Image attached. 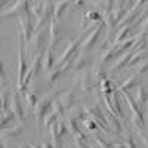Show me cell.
<instances>
[{"label":"cell","instance_id":"5b68a950","mask_svg":"<svg viewBox=\"0 0 148 148\" xmlns=\"http://www.w3.org/2000/svg\"><path fill=\"white\" fill-rule=\"evenodd\" d=\"M12 113H14V116L18 117V119H22V117H24V114H22V107H21V104H19L18 95H15V96H14V101H12Z\"/></svg>","mask_w":148,"mask_h":148},{"label":"cell","instance_id":"30bf717a","mask_svg":"<svg viewBox=\"0 0 148 148\" xmlns=\"http://www.w3.org/2000/svg\"><path fill=\"white\" fill-rule=\"evenodd\" d=\"M52 51H53L52 47H49L47 51H46V58H45V64H43L46 71L51 70V65H52Z\"/></svg>","mask_w":148,"mask_h":148},{"label":"cell","instance_id":"277c9868","mask_svg":"<svg viewBox=\"0 0 148 148\" xmlns=\"http://www.w3.org/2000/svg\"><path fill=\"white\" fill-rule=\"evenodd\" d=\"M99 31H101V25H96V27H95V30H93V33H92L90 36L86 37V40L82 43V52H83V51H86V49H89V47L95 43L93 40H96V37H98V34H99Z\"/></svg>","mask_w":148,"mask_h":148},{"label":"cell","instance_id":"8992f818","mask_svg":"<svg viewBox=\"0 0 148 148\" xmlns=\"http://www.w3.org/2000/svg\"><path fill=\"white\" fill-rule=\"evenodd\" d=\"M21 25H22V30H24V36H25V43L30 42V36H31V22L30 19L27 18H21Z\"/></svg>","mask_w":148,"mask_h":148},{"label":"cell","instance_id":"7c38bea8","mask_svg":"<svg viewBox=\"0 0 148 148\" xmlns=\"http://www.w3.org/2000/svg\"><path fill=\"white\" fill-rule=\"evenodd\" d=\"M37 101H39V99H37V93L30 89V92H27V105L28 107H34Z\"/></svg>","mask_w":148,"mask_h":148},{"label":"cell","instance_id":"44dd1931","mask_svg":"<svg viewBox=\"0 0 148 148\" xmlns=\"http://www.w3.org/2000/svg\"><path fill=\"white\" fill-rule=\"evenodd\" d=\"M98 144H99L101 147H104V148H113L108 142H105V141H102V139H98Z\"/></svg>","mask_w":148,"mask_h":148},{"label":"cell","instance_id":"5bb4252c","mask_svg":"<svg viewBox=\"0 0 148 148\" xmlns=\"http://www.w3.org/2000/svg\"><path fill=\"white\" fill-rule=\"evenodd\" d=\"M22 129H24V125L22 123H18L16 126H14V129L6 130V135H9V136H16V135H21Z\"/></svg>","mask_w":148,"mask_h":148},{"label":"cell","instance_id":"2e32d148","mask_svg":"<svg viewBox=\"0 0 148 148\" xmlns=\"http://www.w3.org/2000/svg\"><path fill=\"white\" fill-rule=\"evenodd\" d=\"M105 117H107L108 123L111 125V127H114V130H116V132H120V125H119V121H117L116 119H111L108 114H105Z\"/></svg>","mask_w":148,"mask_h":148},{"label":"cell","instance_id":"8fae6325","mask_svg":"<svg viewBox=\"0 0 148 148\" xmlns=\"http://www.w3.org/2000/svg\"><path fill=\"white\" fill-rule=\"evenodd\" d=\"M138 83V79L135 77V76H132V77H129L127 79V82L126 83H123L121 86H120V90H126V89H130V88H133L135 84Z\"/></svg>","mask_w":148,"mask_h":148},{"label":"cell","instance_id":"9a60e30c","mask_svg":"<svg viewBox=\"0 0 148 148\" xmlns=\"http://www.w3.org/2000/svg\"><path fill=\"white\" fill-rule=\"evenodd\" d=\"M90 62V59H88L86 56H80L79 59H77V62H76V70H82V68H84V65L86 64H89Z\"/></svg>","mask_w":148,"mask_h":148},{"label":"cell","instance_id":"e0dca14e","mask_svg":"<svg viewBox=\"0 0 148 148\" xmlns=\"http://www.w3.org/2000/svg\"><path fill=\"white\" fill-rule=\"evenodd\" d=\"M136 99H138L141 104H144V102L148 99V96H147V93L144 92V89H141V88L138 89V98H136Z\"/></svg>","mask_w":148,"mask_h":148},{"label":"cell","instance_id":"3957f363","mask_svg":"<svg viewBox=\"0 0 148 148\" xmlns=\"http://www.w3.org/2000/svg\"><path fill=\"white\" fill-rule=\"evenodd\" d=\"M79 45H80V40H73V42L70 43V46L67 47V51H64V53L59 56V59H58V64H62L64 61L70 59L71 53H77V52H76V47H77Z\"/></svg>","mask_w":148,"mask_h":148},{"label":"cell","instance_id":"ac0fdd59","mask_svg":"<svg viewBox=\"0 0 148 148\" xmlns=\"http://www.w3.org/2000/svg\"><path fill=\"white\" fill-rule=\"evenodd\" d=\"M67 5H68V3H65V2H59V3H56V6H55V16H56V18L59 16L61 10H62Z\"/></svg>","mask_w":148,"mask_h":148},{"label":"cell","instance_id":"7a4b0ae2","mask_svg":"<svg viewBox=\"0 0 148 148\" xmlns=\"http://www.w3.org/2000/svg\"><path fill=\"white\" fill-rule=\"evenodd\" d=\"M39 68H40V55H37V56L34 58V61H33V64L30 65V70H28V73H27V76L24 77V80H22L21 88H24L25 84H28L30 82H33V80H34L37 71H39Z\"/></svg>","mask_w":148,"mask_h":148},{"label":"cell","instance_id":"ffe728a7","mask_svg":"<svg viewBox=\"0 0 148 148\" xmlns=\"http://www.w3.org/2000/svg\"><path fill=\"white\" fill-rule=\"evenodd\" d=\"M127 30H129L127 27H125V28H120V33H119V36L116 37V42H120V40L123 39V36H125V34L127 33Z\"/></svg>","mask_w":148,"mask_h":148},{"label":"cell","instance_id":"4fadbf2b","mask_svg":"<svg viewBox=\"0 0 148 148\" xmlns=\"http://www.w3.org/2000/svg\"><path fill=\"white\" fill-rule=\"evenodd\" d=\"M27 2H19L15 5V8H12L9 12H8V15H12V14H15V12H21V10H27Z\"/></svg>","mask_w":148,"mask_h":148},{"label":"cell","instance_id":"52a82bcc","mask_svg":"<svg viewBox=\"0 0 148 148\" xmlns=\"http://www.w3.org/2000/svg\"><path fill=\"white\" fill-rule=\"evenodd\" d=\"M51 36H52V40H51L52 43H51V46H49V47L53 49L56 46V43L59 42V30L56 28V24L53 21L51 22Z\"/></svg>","mask_w":148,"mask_h":148},{"label":"cell","instance_id":"d6986e66","mask_svg":"<svg viewBox=\"0 0 148 148\" xmlns=\"http://www.w3.org/2000/svg\"><path fill=\"white\" fill-rule=\"evenodd\" d=\"M136 70H138V73H144V71H147V70H148V59H144L142 62L139 64V67H136Z\"/></svg>","mask_w":148,"mask_h":148},{"label":"cell","instance_id":"9c48e42d","mask_svg":"<svg viewBox=\"0 0 148 148\" xmlns=\"http://www.w3.org/2000/svg\"><path fill=\"white\" fill-rule=\"evenodd\" d=\"M132 55H133V53H126V56H121V58H120V61H117V62H116L114 71L120 70L123 65H129V58H132Z\"/></svg>","mask_w":148,"mask_h":148},{"label":"cell","instance_id":"ba28073f","mask_svg":"<svg viewBox=\"0 0 148 148\" xmlns=\"http://www.w3.org/2000/svg\"><path fill=\"white\" fill-rule=\"evenodd\" d=\"M61 104H62V107L65 110H68L73 105V92L71 90H68L67 93H64V98H62V101H61Z\"/></svg>","mask_w":148,"mask_h":148},{"label":"cell","instance_id":"6da1fadb","mask_svg":"<svg viewBox=\"0 0 148 148\" xmlns=\"http://www.w3.org/2000/svg\"><path fill=\"white\" fill-rule=\"evenodd\" d=\"M52 96H53V93H47V95H45V96L42 98V99H40V102L36 105V117H37V123H39V129H40L42 117L46 114V110H47L49 104H51Z\"/></svg>","mask_w":148,"mask_h":148}]
</instances>
